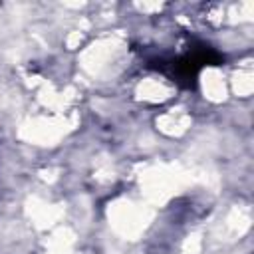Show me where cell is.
<instances>
[{
	"mask_svg": "<svg viewBox=\"0 0 254 254\" xmlns=\"http://www.w3.org/2000/svg\"><path fill=\"white\" fill-rule=\"evenodd\" d=\"M220 54L214 52V48L206 44H198L171 60H159V65H155L159 71L167 73L173 81L181 83L183 87H194L202 67L216 65L220 62Z\"/></svg>",
	"mask_w": 254,
	"mask_h": 254,
	"instance_id": "6da1fadb",
	"label": "cell"
}]
</instances>
